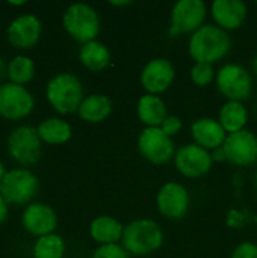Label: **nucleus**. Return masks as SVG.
Returning a JSON list of instances; mask_svg holds the SVG:
<instances>
[{"label":"nucleus","instance_id":"c756f323","mask_svg":"<svg viewBox=\"0 0 257 258\" xmlns=\"http://www.w3.org/2000/svg\"><path fill=\"white\" fill-rule=\"evenodd\" d=\"M232 258H257V245L253 242L239 243L235 248Z\"/></svg>","mask_w":257,"mask_h":258},{"label":"nucleus","instance_id":"473e14b6","mask_svg":"<svg viewBox=\"0 0 257 258\" xmlns=\"http://www.w3.org/2000/svg\"><path fill=\"white\" fill-rule=\"evenodd\" d=\"M8 71V67H6V63H5V60H3V57H0V79L3 77V74Z\"/></svg>","mask_w":257,"mask_h":258},{"label":"nucleus","instance_id":"e433bc0d","mask_svg":"<svg viewBox=\"0 0 257 258\" xmlns=\"http://www.w3.org/2000/svg\"><path fill=\"white\" fill-rule=\"evenodd\" d=\"M254 184H256V189H257V172H256V175H254Z\"/></svg>","mask_w":257,"mask_h":258},{"label":"nucleus","instance_id":"2eb2a0df","mask_svg":"<svg viewBox=\"0 0 257 258\" xmlns=\"http://www.w3.org/2000/svg\"><path fill=\"white\" fill-rule=\"evenodd\" d=\"M23 227L38 237L53 234L58 227V216L50 206L33 203L29 204L23 213Z\"/></svg>","mask_w":257,"mask_h":258},{"label":"nucleus","instance_id":"4468645a","mask_svg":"<svg viewBox=\"0 0 257 258\" xmlns=\"http://www.w3.org/2000/svg\"><path fill=\"white\" fill-rule=\"evenodd\" d=\"M176 71L167 57H155L151 59L141 73V83L148 94L158 95L165 92L174 80Z\"/></svg>","mask_w":257,"mask_h":258},{"label":"nucleus","instance_id":"a878e982","mask_svg":"<svg viewBox=\"0 0 257 258\" xmlns=\"http://www.w3.org/2000/svg\"><path fill=\"white\" fill-rule=\"evenodd\" d=\"M35 74V63L29 56L18 54L8 63V76L12 83L24 85L32 80Z\"/></svg>","mask_w":257,"mask_h":258},{"label":"nucleus","instance_id":"ddd939ff","mask_svg":"<svg viewBox=\"0 0 257 258\" xmlns=\"http://www.w3.org/2000/svg\"><path fill=\"white\" fill-rule=\"evenodd\" d=\"M156 206L164 218L179 221L188 213L189 194L185 186L174 181H168L159 189L156 197Z\"/></svg>","mask_w":257,"mask_h":258},{"label":"nucleus","instance_id":"7ed1b4c3","mask_svg":"<svg viewBox=\"0 0 257 258\" xmlns=\"http://www.w3.org/2000/svg\"><path fill=\"white\" fill-rule=\"evenodd\" d=\"M45 95L58 113H73L79 110L83 101V86L74 74L61 73L48 82Z\"/></svg>","mask_w":257,"mask_h":258},{"label":"nucleus","instance_id":"aec40b11","mask_svg":"<svg viewBox=\"0 0 257 258\" xmlns=\"http://www.w3.org/2000/svg\"><path fill=\"white\" fill-rule=\"evenodd\" d=\"M77 113L86 122H101L112 113V101L105 94H91L83 98Z\"/></svg>","mask_w":257,"mask_h":258},{"label":"nucleus","instance_id":"9b49d317","mask_svg":"<svg viewBox=\"0 0 257 258\" xmlns=\"http://www.w3.org/2000/svg\"><path fill=\"white\" fill-rule=\"evenodd\" d=\"M174 163L179 172L188 178H198L208 174L212 168V154L197 144H186L177 150Z\"/></svg>","mask_w":257,"mask_h":258},{"label":"nucleus","instance_id":"c9c22d12","mask_svg":"<svg viewBox=\"0 0 257 258\" xmlns=\"http://www.w3.org/2000/svg\"><path fill=\"white\" fill-rule=\"evenodd\" d=\"M253 68H254V73H256V77H257V54H256V57H254V62H253Z\"/></svg>","mask_w":257,"mask_h":258},{"label":"nucleus","instance_id":"20e7f679","mask_svg":"<svg viewBox=\"0 0 257 258\" xmlns=\"http://www.w3.org/2000/svg\"><path fill=\"white\" fill-rule=\"evenodd\" d=\"M65 30L79 42L95 41L100 33V18L95 9L86 3H73L67 8L62 18Z\"/></svg>","mask_w":257,"mask_h":258},{"label":"nucleus","instance_id":"0eeeda50","mask_svg":"<svg viewBox=\"0 0 257 258\" xmlns=\"http://www.w3.org/2000/svg\"><path fill=\"white\" fill-rule=\"evenodd\" d=\"M11 157L21 165H33L41 157V138L38 130L29 125L17 127L8 138Z\"/></svg>","mask_w":257,"mask_h":258},{"label":"nucleus","instance_id":"f3484780","mask_svg":"<svg viewBox=\"0 0 257 258\" xmlns=\"http://www.w3.org/2000/svg\"><path fill=\"white\" fill-rule=\"evenodd\" d=\"M211 12L218 27L235 30L247 18V5L241 0H215L211 5Z\"/></svg>","mask_w":257,"mask_h":258},{"label":"nucleus","instance_id":"4be33fe9","mask_svg":"<svg viewBox=\"0 0 257 258\" xmlns=\"http://www.w3.org/2000/svg\"><path fill=\"white\" fill-rule=\"evenodd\" d=\"M79 59L83 67L91 71H101L111 63V50L100 41H91L82 44L79 50Z\"/></svg>","mask_w":257,"mask_h":258},{"label":"nucleus","instance_id":"7c9ffc66","mask_svg":"<svg viewBox=\"0 0 257 258\" xmlns=\"http://www.w3.org/2000/svg\"><path fill=\"white\" fill-rule=\"evenodd\" d=\"M6 216H8V201L0 195V224L6 221Z\"/></svg>","mask_w":257,"mask_h":258},{"label":"nucleus","instance_id":"6ab92c4d","mask_svg":"<svg viewBox=\"0 0 257 258\" xmlns=\"http://www.w3.org/2000/svg\"><path fill=\"white\" fill-rule=\"evenodd\" d=\"M136 113L138 118L147 127H161L165 118L168 116L164 100L159 95H153V94H145L138 100Z\"/></svg>","mask_w":257,"mask_h":258},{"label":"nucleus","instance_id":"f8f14e48","mask_svg":"<svg viewBox=\"0 0 257 258\" xmlns=\"http://www.w3.org/2000/svg\"><path fill=\"white\" fill-rule=\"evenodd\" d=\"M223 150L227 162L238 166H251L257 162V136L250 130L227 135Z\"/></svg>","mask_w":257,"mask_h":258},{"label":"nucleus","instance_id":"c85d7f7f","mask_svg":"<svg viewBox=\"0 0 257 258\" xmlns=\"http://www.w3.org/2000/svg\"><path fill=\"white\" fill-rule=\"evenodd\" d=\"M182 127H183V121H182L177 115H168V116L165 118V121L162 122L161 130H162L167 136L173 138V136H176V135L182 130Z\"/></svg>","mask_w":257,"mask_h":258},{"label":"nucleus","instance_id":"423d86ee","mask_svg":"<svg viewBox=\"0 0 257 258\" xmlns=\"http://www.w3.org/2000/svg\"><path fill=\"white\" fill-rule=\"evenodd\" d=\"M208 8L203 0H179L171 11L170 35L194 33L204 26Z\"/></svg>","mask_w":257,"mask_h":258},{"label":"nucleus","instance_id":"a211bd4d","mask_svg":"<svg viewBox=\"0 0 257 258\" xmlns=\"http://www.w3.org/2000/svg\"><path fill=\"white\" fill-rule=\"evenodd\" d=\"M191 135L197 145L204 150H217L221 148L226 142L227 133L220 124L218 119L214 118H198L191 125Z\"/></svg>","mask_w":257,"mask_h":258},{"label":"nucleus","instance_id":"39448f33","mask_svg":"<svg viewBox=\"0 0 257 258\" xmlns=\"http://www.w3.org/2000/svg\"><path fill=\"white\" fill-rule=\"evenodd\" d=\"M220 92L227 101H245L253 92V77L239 63H226L215 77Z\"/></svg>","mask_w":257,"mask_h":258},{"label":"nucleus","instance_id":"cd10ccee","mask_svg":"<svg viewBox=\"0 0 257 258\" xmlns=\"http://www.w3.org/2000/svg\"><path fill=\"white\" fill-rule=\"evenodd\" d=\"M92 258H129V252L118 243L114 245H100Z\"/></svg>","mask_w":257,"mask_h":258},{"label":"nucleus","instance_id":"5701e85b","mask_svg":"<svg viewBox=\"0 0 257 258\" xmlns=\"http://www.w3.org/2000/svg\"><path fill=\"white\" fill-rule=\"evenodd\" d=\"M218 121L227 135L245 130L244 127L248 121L247 107L241 101H227L220 109V119Z\"/></svg>","mask_w":257,"mask_h":258},{"label":"nucleus","instance_id":"f257e3e1","mask_svg":"<svg viewBox=\"0 0 257 258\" xmlns=\"http://www.w3.org/2000/svg\"><path fill=\"white\" fill-rule=\"evenodd\" d=\"M232 48V38L227 30L217 24H204L189 38V56L195 62L215 63L227 56Z\"/></svg>","mask_w":257,"mask_h":258},{"label":"nucleus","instance_id":"bb28decb","mask_svg":"<svg viewBox=\"0 0 257 258\" xmlns=\"http://www.w3.org/2000/svg\"><path fill=\"white\" fill-rule=\"evenodd\" d=\"M217 74L211 63L195 62L191 68V80L197 86H208L215 80Z\"/></svg>","mask_w":257,"mask_h":258},{"label":"nucleus","instance_id":"b1692460","mask_svg":"<svg viewBox=\"0 0 257 258\" xmlns=\"http://www.w3.org/2000/svg\"><path fill=\"white\" fill-rule=\"evenodd\" d=\"M36 130L41 141L52 145L65 144L71 138V125L61 118H48L42 121Z\"/></svg>","mask_w":257,"mask_h":258},{"label":"nucleus","instance_id":"1a4fd4ad","mask_svg":"<svg viewBox=\"0 0 257 258\" xmlns=\"http://www.w3.org/2000/svg\"><path fill=\"white\" fill-rule=\"evenodd\" d=\"M138 150L144 159L155 165H164L174 157V142L161 127H145L138 138Z\"/></svg>","mask_w":257,"mask_h":258},{"label":"nucleus","instance_id":"9d476101","mask_svg":"<svg viewBox=\"0 0 257 258\" xmlns=\"http://www.w3.org/2000/svg\"><path fill=\"white\" fill-rule=\"evenodd\" d=\"M35 106L33 95L21 85L12 82L0 86V115L8 119L27 116Z\"/></svg>","mask_w":257,"mask_h":258},{"label":"nucleus","instance_id":"72a5a7b5","mask_svg":"<svg viewBox=\"0 0 257 258\" xmlns=\"http://www.w3.org/2000/svg\"><path fill=\"white\" fill-rule=\"evenodd\" d=\"M111 5H117V6H124V5H132V2H111Z\"/></svg>","mask_w":257,"mask_h":258},{"label":"nucleus","instance_id":"6e6552de","mask_svg":"<svg viewBox=\"0 0 257 258\" xmlns=\"http://www.w3.org/2000/svg\"><path fill=\"white\" fill-rule=\"evenodd\" d=\"M38 190V178L27 169L8 171L0 183V195L8 204H26Z\"/></svg>","mask_w":257,"mask_h":258},{"label":"nucleus","instance_id":"393cba45","mask_svg":"<svg viewBox=\"0 0 257 258\" xmlns=\"http://www.w3.org/2000/svg\"><path fill=\"white\" fill-rule=\"evenodd\" d=\"M65 254V243L58 234H47L38 237L33 245V258H62Z\"/></svg>","mask_w":257,"mask_h":258},{"label":"nucleus","instance_id":"f704fd0d","mask_svg":"<svg viewBox=\"0 0 257 258\" xmlns=\"http://www.w3.org/2000/svg\"><path fill=\"white\" fill-rule=\"evenodd\" d=\"M5 166H3V163L0 162V183H2V180H3V177H5Z\"/></svg>","mask_w":257,"mask_h":258},{"label":"nucleus","instance_id":"412c9836","mask_svg":"<svg viewBox=\"0 0 257 258\" xmlns=\"http://www.w3.org/2000/svg\"><path fill=\"white\" fill-rule=\"evenodd\" d=\"M124 227L111 216H98L89 225L91 237L100 245H114L123 239Z\"/></svg>","mask_w":257,"mask_h":258},{"label":"nucleus","instance_id":"dca6fc26","mask_svg":"<svg viewBox=\"0 0 257 258\" xmlns=\"http://www.w3.org/2000/svg\"><path fill=\"white\" fill-rule=\"evenodd\" d=\"M41 21L32 14L17 17L8 27V41L18 48H29L35 45L41 36Z\"/></svg>","mask_w":257,"mask_h":258},{"label":"nucleus","instance_id":"2f4dec72","mask_svg":"<svg viewBox=\"0 0 257 258\" xmlns=\"http://www.w3.org/2000/svg\"><path fill=\"white\" fill-rule=\"evenodd\" d=\"M212 159H214V162H224V160H226V154H224L223 147H221V148L214 150V153H212Z\"/></svg>","mask_w":257,"mask_h":258},{"label":"nucleus","instance_id":"f03ea898","mask_svg":"<svg viewBox=\"0 0 257 258\" xmlns=\"http://www.w3.org/2000/svg\"><path fill=\"white\" fill-rule=\"evenodd\" d=\"M123 248L133 255L142 257L158 251L164 243V233L158 222L151 219H136L124 227Z\"/></svg>","mask_w":257,"mask_h":258}]
</instances>
